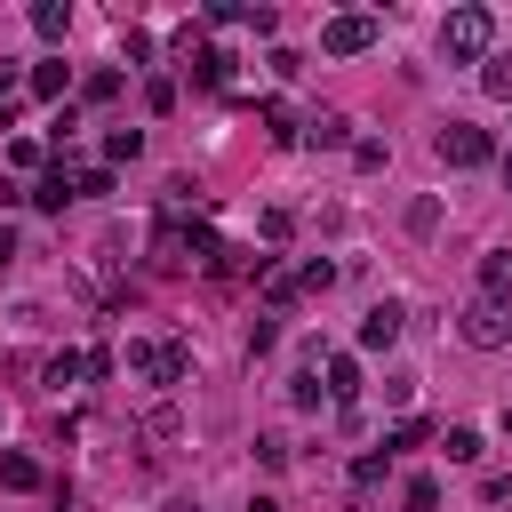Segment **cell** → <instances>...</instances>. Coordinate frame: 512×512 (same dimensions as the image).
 I'll return each instance as SVG.
<instances>
[{
  "instance_id": "8fae6325",
  "label": "cell",
  "mask_w": 512,
  "mask_h": 512,
  "mask_svg": "<svg viewBox=\"0 0 512 512\" xmlns=\"http://www.w3.org/2000/svg\"><path fill=\"white\" fill-rule=\"evenodd\" d=\"M192 80H200V88H224V80H232V56H224V48H192Z\"/></svg>"
},
{
  "instance_id": "7a4b0ae2",
  "label": "cell",
  "mask_w": 512,
  "mask_h": 512,
  "mask_svg": "<svg viewBox=\"0 0 512 512\" xmlns=\"http://www.w3.org/2000/svg\"><path fill=\"white\" fill-rule=\"evenodd\" d=\"M456 336H464L472 352H504V344H512V304H504V296H472V304L456 312Z\"/></svg>"
},
{
  "instance_id": "ffe728a7",
  "label": "cell",
  "mask_w": 512,
  "mask_h": 512,
  "mask_svg": "<svg viewBox=\"0 0 512 512\" xmlns=\"http://www.w3.org/2000/svg\"><path fill=\"white\" fill-rule=\"evenodd\" d=\"M80 96H88V104H112V96H120V72H112V64H104V72H88V80H80Z\"/></svg>"
},
{
  "instance_id": "484cf974",
  "label": "cell",
  "mask_w": 512,
  "mask_h": 512,
  "mask_svg": "<svg viewBox=\"0 0 512 512\" xmlns=\"http://www.w3.org/2000/svg\"><path fill=\"white\" fill-rule=\"evenodd\" d=\"M328 280H336V264H328V256H312V264H304V272H296V288H312V296H320V288H328Z\"/></svg>"
},
{
  "instance_id": "d6a6232c",
  "label": "cell",
  "mask_w": 512,
  "mask_h": 512,
  "mask_svg": "<svg viewBox=\"0 0 512 512\" xmlns=\"http://www.w3.org/2000/svg\"><path fill=\"white\" fill-rule=\"evenodd\" d=\"M504 184H512V160H504Z\"/></svg>"
},
{
  "instance_id": "5b68a950",
  "label": "cell",
  "mask_w": 512,
  "mask_h": 512,
  "mask_svg": "<svg viewBox=\"0 0 512 512\" xmlns=\"http://www.w3.org/2000/svg\"><path fill=\"white\" fill-rule=\"evenodd\" d=\"M400 320H408V312H400L392 296L368 304V312H360V352H392V344H400Z\"/></svg>"
},
{
  "instance_id": "9a60e30c",
  "label": "cell",
  "mask_w": 512,
  "mask_h": 512,
  "mask_svg": "<svg viewBox=\"0 0 512 512\" xmlns=\"http://www.w3.org/2000/svg\"><path fill=\"white\" fill-rule=\"evenodd\" d=\"M424 440H432V424H424V416H400V424L384 432V456H400V448H424Z\"/></svg>"
},
{
  "instance_id": "836d02e7",
  "label": "cell",
  "mask_w": 512,
  "mask_h": 512,
  "mask_svg": "<svg viewBox=\"0 0 512 512\" xmlns=\"http://www.w3.org/2000/svg\"><path fill=\"white\" fill-rule=\"evenodd\" d=\"M504 432H512V416H504Z\"/></svg>"
},
{
  "instance_id": "52a82bcc",
  "label": "cell",
  "mask_w": 512,
  "mask_h": 512,
  "mask_svg": "<svg viewBox=\"0 0 512 512\" xmlns=\"http://www.w3.org/2000/svg\"><path fill=\"white\" fill-rule=\"evenodd\" d=\"M152 264H160V272H184V264H192V232H184V216H160V232H152Z\"/></svg>"
},
{
  "instance_id": "603a6c76",
  "label": "cell",
  "mask_w": 512,
  "mask_h": 512,
  "mask_svg": "<svg viewBox=\"0 0 512 512\" xmlns=\"http://www.w3.org/2000/svg\"><path fill=\"white\" fill-rule=\"evenodd\" d=\"M72 192H80V200H96V192H112V168H72Z\"/></svg>"
},
{
  "instance_id": "2e32d148",
  "label": "cell",
  "mask_w": 512,
  "mask_h": 512,
  "mask_svg": "<svg viewBox=\"0 0 512 512\" xmlns=\"http://www.w3.org/2000/svg\"><path fill=\"white\" fill-rule=\"evenodd\" d=\"M440 448H448V464H480V432H472V424H448Z\"/></svg>"
},
{
  "instance_id": "3957f363",
  "label": "cell",
  "mask_w": 512,
  "mask_h": 512,
  "mask_svg": "<svg viewBox=\"0 0 512 512\" xmlns=\"http://www.w3.org/2000/svg\"><path fill=\"white\" fill-rule=\"evenodd\" d=\"M432 152H440L448 168H488V160H496V136L472 128V120H448V128L432 136Z\"/></svg>"
},
{
  "instance_id": "6da1fadb",
  "label": "cell",
  "mask_w": 512,
  "mask_h": 512,
  "mask_svg": "<svg viewBox=\"0 0 512 512\" xmlns=\"http://www.w3.org/2000/svg\"><path fill=\"white\" fill-rule=\"evenodd\" d=\"M440 48H448V64H488L496 56V16L488 8H448Z\"/></svg>"
},
{
  "instance_id": "cb8c5ba5",
  "label": "cell",
  "mask_w": 512,
  "mask_h": 512,
  "mask_svg": "<svg viewBox=\"0 0 512 512\" xmlns=\"http://www.w3.org/2000/svg\"><path fill=\"white\" fill-rule=\"evenodd\" d=\"M320 392H328V384H320L312 368H304V376H288V400H296V408H320Z\"/></svg>"
},
{
  "instance_id": "d6986e66",
  "label": "cell",
  "mask_w": 512,
  "mask_h": 512,
  "mask_svg": "<svg viewBox=\"0 0 512 512\" xmlns=\"http://www.w3.org/2000/svg\"><path fill=\"white\" fill-rule=\"evenodd\" d=\"M24 80H32V96H64V80H72V64H32Z\"/></svg>"
},
{
  "instance_id": "44dd1931",
  "label": "cell",
  "mask_w": 512,
  "mask_h": 512,
  "mask_svg": "<svg viewBox=\"0 0 512 512\" xmlns=\"http://www.w3.org/2000/svg\"><path fill=\"white\" fill-rule=\"evenodd\" d=\"M136 152H144V128H112L104 136V160H136Z\"/></svg>"
},
{
  "instance_id": "4dcf8cb0",
  "label": "cell",
  "mask_w": 512,
  "mask_h": 512,
  "mask_svg": "<svg viewBox=\"0 0 512 512\" xmlns=\"http://www.w3.org/2000/svg\"><path fill=\"white\" fill-rule=\"evenodd\" d=\"M168 512H200V504H192V496H168Z\"/></svg>"
},
{
  "instance_id": "4316f807",
  "label": "cell",
  "mask_w": 512,
  "mask_h": 512,
  "mask_svg": "<svg viewBox=\"0 0 512 512\" xmlns=\"http://www.w3.org/2000/svg\"><path fill=\"white\" fill-rule=\"evenodd\" d=\"M264 304H296V272H264Z\"/></svg>"
},
{
  "instance_id": "1f68e13d",
  "label": "cell",
  "mask_w": 512,
  "mask_h": 512,
  "mask_svg": "<svg viewBox=\"0 0 512 512\" xmlns=\"http://www.w3.org/2000/svg\"><path fill=\"white\" fill-rule=\"evenodd\" d=\"M8 88H16V64H0V96H8Z\"/></svg>"
},
{
  "instance_id": "277c9868",
  "label": "cell",
  "mask_w": 512,
  "mask_h": 512,
  "mask_svg": "<svg viewBox=\"0 0 512 512\" xmlns=\"http://www.w3.org/2000/svg\"><path fill=\"white\" fill-rule=\"evenodd\" d=\"M320 48H328V56H368V48H376V16H368V8L328 16V24H320Z\"/></svg>"
},
{
  "instance_id": "5bb4252c",
  "label": "cell",
  "mask_w": 512,
  "mask_h": 512,
  "mask_svg": "<svg viewBox=\"0 0 512 512\" xmlns=\"http://www.w3.org/2000/svg\"><path fill=\"white\" fill-rule=\"evenodd\" d=\"M192 376V352L184 344H160V360H152V384H184Z\"/></svg>"
},
{
  "instance_id": "7c38bea8",
  "label": "cell",
  "mask_w": 512,
  "mask_h": 512,
  "mask_svg": "<svg viewBox=\"0 0 512 512\" xmlns=\"http://www.w3.org/2000/svg\"><path fill=\"white\" fill-rule=\"evenodd\" d=\"M304 144H352V120L344 112H312L304 120Z\"/></svg>"
},
{
  "instance_id": "ac0fdd59",
  "label": "cell",
  "mask_w": 512,
  "mask_h": 512,
  "mask_svg": "<svg viewBox=\"0 0 512 512\" xmlns=\"http://www.w3.org/2000/svg\"><path fill=\"white\" fill-rule=\"evenodd\" d=\"M0 480H8V488H40V464H32L24 448H8V456H0Z\"/></svg>"
},
{
  "instance_id": "8992f818",
  "label": "cell",
  "mask_w": 512,
  "mask_h": 512,
  "mask_svg": "<svg viewBox=\"0 0 512 512\" xmlns=\"http://www.w3.org/2000/svg\"><path fill=\"white\" fill-rule=\"evenodd\" d=\"M24 200H32V208H48V216H64V208L80 200V192H72V168H40V176L24 184Z\"/></svg>"
},
{
  "instance_id": "4fadbf2b",
  "label": "cell",
  "mask_w": 512,
  "mask_h": 512,
  "mask_svg": "<svg viewBox=\"0 0 512 512\" xmlns=\"http://www.w3.org/2000/svg\"><path fill=\"white\" fill-rule=\"evenodd\" d=\"M480 88H488L496 104H512V48H496V56L480 64Z\"/></svg>"
},
{
  "instance_id": "83f0119b",
  "label": "cell",
  "mask_w": 512,
  "mask_h": 512,
  "mask_svg": "<svg viewBox=\"0 0 512 512\" xmlns=\"http://www.w3.org/2000/svg\"><path fill=\"white\" fill-rule=\"evenodd\" d=\"M256 464H264V472H280V464H288V440H272V432H264V440H256Z\"/></svg>"
},
{
  "instance_id": "ba28073f",
  "label": "cell",
  "mask_w": 512,
  "mask_h": 512,
  "mask_svg": "<svg viewBox=\"0 0 512 512\" xmlns=\"http://www.w3.org/2000/svg\"><path fill=\"white\" fill-rule=\"evenodd\" d=\"M320 376H328V400H344V408L360 400V360L352 352H320Z\"/></svg>"
},
{
  "instance_id": "f1b7e54d",
  "label": "cell",
  "mask_w": 512,
  "mask_h": 512,
  "mask_svg": "<svg viewBox=\"0 0 512 512\" xmlns=\"http://www.w3.org/2000/svg\"><path fill=\"white\" fill-rule=\"evenodd\" d=\"M8 264H16V232L0 224V272H8Z\"/></svg>"
},
{
  "instance_id": "e0dca14e",
  "label": "cell",
  "mask_w": 512,
  "mask_h": 512,
  "mask_svg": "<svg viewBox=\"0 0 512 512\" xmlns=\"http://www.w3.org/2000/svg\"><path fill=\"white\" fill-rule=\"evenodd\" d=\"M264 128H272V144H304V128H296V112H288L280 96L264 104Z\"/></svg>"
},
{
  "instance_id": "9c48e42d",
  "label": "cell",
  "mask_w": 512,
  "mask_h": 512,
  "mask_svg": "<svg viewBox=\"0 0 512 512\" xmlns=\"http://www.w3.org/2000/svg\"><path fill=\"white\" fill-rule=\"evenodd\" d=\"M480 296H504L512 304V248H488L480 256Z\"/></svg>"
},
{
  "instance_id": "7402d4cb",
  "label": "cell",
  "mask_w": 512,
  "mask_h": 512,
  "mask_svg": "<svg viewBox=\"0 0 512 512\" xmlns=\"http://www.w3.org/2000/svg\"><path fill=\"white\" fill-rule=\"evenodd\" d=\"M72 376H88V352H56V360H48V384H56V392H64Z\"/></svg>"
},
{
  "instance_id": "30bf717a",
  "label": "cell",
  "mask_w": 512,
  "mask_h": 512,
  "mask_svg": "<svg viewBox=\"0 0 512 512\" xmlns=\"http://www.w3.org/2000/svg\"><path fill=\"white\" fill-rule=\"evenodd\" d=\"M32 32H40V40H64V32H72V8H64V0H32Z\"/></svg>"
},
{
  "instance_id": "f546056e",
  "label": "cell",
  "mask_w": 512,
  "mask_h": 512,
  "mask_svg": "<svg viewBox=\"0 0 512 512\" xmlns=\"http://www.w3.org/2000/svg\"><path fill=\"white\" fill-rule=\"evenodd\" d=\"M248 512H280V504H272V496H248Z\"/></svg>"
},
{
  "instance_id": "d4e9b609",
  "label": "cell",
  "mask_w": 512,
  "mask_h": 512,
  "mask_svg": "<svg viewBox=\"0 0 512 512\" xmlns=\"http://www.w3.org/2000/svg\"><path fill=\"white\" fill-rule=\"evenodd\" d=\"M408 512H440V480L416 472V480H408Z\"/></svg>"
}]
</instances>
